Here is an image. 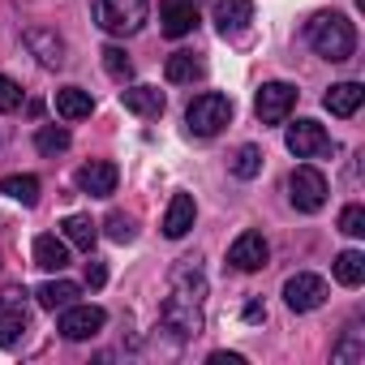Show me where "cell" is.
I'll use <instances>...</instances> for the list:
<instances>
[{"label":"cell","instance_id":"1","mask_svg":"<svg viewBox=\"0 0 365 365\" xmlns=\"http://www.w3.org/2000/svg\"><path fill=\"white\" fill-rule=\"evenodd\" d=\"M202 301H207V284H202V275H198V267H194V258H190L185 267L172 275V292H168L163 314H159L163 327L176 331L180 339L198 335V331H202Z\"/></svg>","mask_w":365,"mask_h":365},{"label":"cell","instance_id":"2","mask_svg":"<svg viewBox=\"0 0 365 365\" xmlns=\"http://www.w3.org/2000/svg\"><path fill=\"white\" fill-rule=\"evenodd\" d=\"M305 39L331 65H339V61H348L356 52V31H352V22L344 14H314L309 26H305Z\"/></svg>","mask_w":365,"mask_h":365},{"label":"cell","instance_id":"3","mask_svg":"<svg viewBox=\"0 0 365 365\" xmlns=\"http://www.w3.org/2000/svg\"><path fill=\"white\" fill-rule=\"evenodd\" d=\"M150 0H95V22L108 35H138L146 26Z\"/></svg>","mask_w":365,"mask_h":365},{"label":"cell","instance_id":"4","mask_svg":"<svg viewBox=\"0 0 365 365\" xmlns=\"http://www.w3.org/2000/svg\"><path fill=\"white\" fill-rule=\"evenodd\" d=\"M228 120H232V99H228V95H215V91L198 95V99L185 108V125H190L194 138H215Z\"/></svg>","mask_w":365,"mask_h":365},{"label":"cell","instance_id":"5","mask_svg":"<svg viewBox=\"0 0 365 365\" xmlns=\"http://www.w3.org/2000/svg\"><path fill=\"white\" fill-rule=\"evenodd\" d=\"M288 198H292V207L305 211V215L322 211V202H327V176H322L318 168L301 163V168L288 176Z\"/></svg>","mask_w":365,"mask_h":365},{"label":"cell","instance_id":"6","mask_svg":"<svg viewBox=\"0 0 365 365\" xmlns=\"http://www.w3.org/2000/svg\"><path fill=\"white\" fill-rule=\"evenodd\" d=\"M292 108H297V86H288V82H262V91L254 99V112H258L262 125H284Z\"/></svg>","mask_w":365,"mask_h":365},{"label":"cell","instance_id":"7","mask_svg":"<svg viewBox=\"0 0 365 365\" xmlns=\"http://www.w3.org/2000/svg\"><path fill=\"white\" fill-rule=\"evenodd\" d=\"M284 142H288V150L297 159H322V155H331V133L318 120H292Z\"/></svg>","mask_w":365,"mask_h":365},{"label":"cell","instance_id":"8","mask_svg":"<svg viewBox=\"0 0 365 365\" xmlns=\"http://www.w3.org/2000/svg\"><path fill=\"white\" fill-rule=\"evenodd\" d=\"M18 297H22L18 288H9L0 297V348H18L26 339V331H31V314H26V305Z\"/></svg>","mask_w":365,"mask_h":365},{"label":"cell","instance_id":"9","mask_svg":"<svg viewBox=\"0 0 365 365\" xmlns=\"http://www.w3.org/2000/svg\"><path fill=\"white\" fill-rule=\"evenodd\" d=\"M284 301H288L292 314H309V309H318V305L327 301V279L301 271V275H292V279L284 284Z\"/></svg>","mask_w":365,"mask_h":365},{"label":"cell","instance_id":"10","mask_svg":"<svg viewBox=\"0 0 365 365\" xmlns=\"http://www.w3.org/2000/svg\"><path fill=\"white\" fill-rule=\"evenodd\" d=\"M116 180H120V172H116V163H108V159H91V163H82V168L73 172V185H78L86 198H108V194H116Z\"/></svg>","mask_w":365,"mask_h":365},{"label":"cell","instance_id":"11","mask_svg":"<svg viewBox=\"0 0 365 365\" xmlns=\"http://www.w3.org/2000/svg\"><path fill=\"white\" fill-rule=\"evenodd\" d=\"M103 322H108V314H103L99 305H65L56 331H61L65 339H91V335L103 331Z\"/></svg>","mask_w":365,"mask_h":365},{"label":"cell","instance_id":"12","mask_svg":"<svg viewBox=\"0 0 365 365\" xmlns=\"http://www.w3.org/2000/svg\"><path fill=\"white\" fill-rule=\"evenodd\" d=\"M159 26L168 39H185L198 26V0H163L159 5Z\"/></svg>","mask_w":365,"mask_h":365},{"label":"cell","instance_id":"13","mask_svg":"<svg viewBox=\"0 0 365 365\" xmlns=\"http://www.w3.org/2000/svg\"><path fill=\"white\" fill-rule=\"evenodd\" d=\"M267 258H271V250H267V237H262V232H241V237L228 245V262H232L237 271H262Z\"/></svg>","mask_w":365,"mask_h":365},{"label":"cell","instance_id":"14","mask_svg":"<svg viewBox=\"0 0 365 365\" xmlns=\"http://www.w3.org/2000/svg\"><path fill=\"white\" fill-rule=\"evenodd\" d=\"M194 220H198L194 194H172V202H168V211H163V237L180 241V237L194 228Z\"/></svg>","mask_w":365,"mask_h":365},{"label":"cell","instance_id":"15","mask_svg":"<svg viewBox=\"0 0 365 365\" xmlns=\"http://www.w3.org/2000/svg\"><path fill=\"white\" fill-rule=\"evenodd\" d=\"M26 48L39 56V65H48V69H61L65 65V39L56 35V31H48V26H31L26 31Z\"/></svg>","mask_w":365,"mask_h":365},{"label":"cell","instance_id":"16","mask_svg":"<svg viewBox=\"0 0 365 365\" xmlns=\"http://www.w3.org/2000/svg\"><path fill=\"white\" fill-rule=\"evenodd\" d=\"M250 22H254V5H250V0H215V26H220L224 39L241 35Z\"/></svg>","mask_w":365,"mask_h":365},{"label":"cell","instance_id":"17","mask_svg":"<svg viewBox=\"0 0 365 365\" xmlns=\"http://www.w3.org/2000/svg\"><path fill=\"white\" fill-rule=\"evenodd\" d=\"M120 103H125V112H133L142 120L163 116V91L159 86H125L120 91Z\"/></svg>","mask_w":365,"mask_h":365},{"label":"cell","instance_id":"18","mask_svg":"<svg viewBox=\"0 0 365 365\" xmlns=\"http://www.w3.org/2000/svg\"><path fill=\"white\" fill-rule=\"evenodd\" d=\"M365 103V86L361 82H335L327 95H322V108L331 116H356V108Z\"/></svg>","mask_w":365,"mask_h":365},{"label":"cell","instance_id":"19","mask_svg":"<svg viewBox=\"0 0 365 365\" xmlns=\"http://www.w3.org/2000/svg\"><path fill=\"white\" fill-rule=\"evenodd\" d=\"M56 112H61V120H86L95 112V99L82 86H61L56 91Z\"/></svg>","mask_w":365,"mask_h":365},{"label":"cell","instance_id":"20","mask_svg":"<svg viewBox=\"0 0 365 365\" xmlns=\"http://www.w3.org/2000/svg\"><path fill=\"white\" fill-rule=\"evenodd\" d=\"M35 267H43V271H65V267H69V241H61V237H52V232L35 237Z\"/></svg>","mask_w":365,"mask_h":365},{"label":"cell","instance_id":"21","mask_svg":"<svg viewBox=\"0 0 365 365\" xmlns=\"http://www.w3.org/2000/svg\"><path fill=\"white\" fill-rule=\"evenodd\" d=\"M78 297H82V284H73V279H48V284L35 292L39 309H65V305H73Z\"/></svg>","mask_w":365,"mask_h":365},{"label":"cell","instance_id":"22","mask_svg":"<svg viewBox=\"0 0 365 365\" xmlns=\"http://www.w3.org/2000/svg\"><path fill=\"white\" fill-rule=\"evenodd\" d=\"M0 194L22 202V207H35L39 202V176L31 172H14V176H0Z\"/></svg>","mask_w":365,"mask_h":365},{"label":"cell","instance_id":"23","mask_svg":"<svg viewBox=\"0 0 365 365\" xmlns=\"http://www.w3.org/2000/svg\"><path fill=\"white\" fill-rule=\"evenodd\" d=\"M65 241L73 245V250H82V254H91L95 250V241H99V228H95V220L91 215H65Z\"/></svg>","mask_w":365,"mask_h":365},{"label":"cell","instance_id":"24","mask_svg":"<svg viewBox=\"0 0 365 365\" xmlns=\"http://www.w3.org/2000/svg\"><path fill=\"white\" fill-rule=\"evenodd\" d=\"M163 73H168V82H198L202 73H207V65L194 56V52H172L168 56V65H163Z\"/></svg>","mask_w":365,"mask_h":365},{"label":"cell","instance_id":"25","mask_svg":"<svg viewBox=\"0 0 365 365\" xmlns=\"http://www.w3.org/2000/svg\"><path fill=\"white\" fill-rule=\"evenodd\" d=\"M335 279H339L344 288L365 284V254H361V250H344V254L335 258Z\"/></svg>","mask_w":365,"mask_h":365},{"label":"cell","instance_id":"26","mask_svg":"<svg viewBox=\"0 0 365 365\" xmlns=\"http://www.w3.org/2000/svg\"><path fill=\"white\" fill-rule=\"evenodd\" d=\"M69 142H73V138H69V129H65V125H43V129L35 133V150H39V155H48V159L65 155V150H69Z\"/></svg>","mask_w":365,"mask_h":365},{"label":"cell","instance_id":"27","mask_svg":"<svg viewBox=\"0 0 365 365\" xmlns=\"http://www.w3.org/2000/svg\"><path fill=\"white\" fill-rule=\"evenodd\" d=\"M103 69L116 78V82H129L133 78V61L125 56V48H116V43H108L103 48Z\"/></svg>","mask_w":365,"mask_h":365},{"label":"cell","instance_id":"28","mask_svg":"<svg viewBox=\"0 0 365 365\" xmlns=\"http://www.w3.org/2000/svg\"><path fill=\"white\" fill-rule=\"evenodd\" d=\"M232 172H237L241 180H254V176L262 172V150H258V146H241L237 159H232Z\"/></svg>","mask_w":365,"mask_h":365},{"label":"cell","instance_id":"29","mask_svg":"<svg viewBox=\"0 0 365 365\" xmlns=\"http://www.w3.org/2000/svg\"><path fill=\"white\" fill-rule=\"evenodd\" d=\"M339 232L344 237H365V207L361 202H352V207L339 211Z\"/></svg>","mask_w":365,"mask_h":365},{"label":"cell","instance_id":"30","mask_svg":"<svg viewBox=\"0 0 365 365\" xmlns=\"http://www.w3.org/2000/svg\"><path fill=\"white\" fill-rule=\"evenodd\" d=\"M133 232H138V228H133V220H129V215H120V211H112V215H108V237H112L116 245H129V241H133Z\"/></svg>","mask_w":365,"mask_h":365},{"label":"cell","instance_id":"31","mask_svg":"<svg viewBox=\"0 0 365 365\" xmlns=\"http://www.w3.org/2000/svg\"><path fill=\"white\" fill-rule=\"evenodd\" d=\"M14 108H22V86L0 73V112H14Z\"/></svg>","mask_w":365,"mask_h":365},{"label":"cell","instance_id":"32","mask_svg":"<svg viewBox=\"0 0 365 365\" xmlns=\"http://www.w3.org/2000/svg\"><path fill=\"white\" fill-rule=\"evenodd\" d=\"M103 284H108V267L91 258V262H86V288H103Z\"/></svg>","mask_w":365,"mask_h":365},{"label":"cell","instance_id":"33","mask_svg":"<svg viewBox=\"0 0 365 365\" xmlns=\"http://www.w3.org/2000/svg\"><path fill=\"white\" fill-rule=\"evenodd\" d=\"M356 356H361V344H356V331H352V339L335 348V361H356Z\"/></svg>","mask_w":365,"mask_h":365},{"label":"cell","instance_id":"34","mask_svg":"<svg viewBox=\"0 0 365 365\" xmlns=\"http://www.w3.org/2000/svg\"><path fill=\"white\" fill-rule=\"evenodd\" d=\"M262 318H267V305L262 301H250L245 305V322H262Z\"/></svg>","mask_w":365,"mask_h":365},{"label":"cell","instance_id":"35","mask_svg":"<svg viewBox=\"0 0 365 365\" xmlns=\"http://www.w3.org/2000/svg\"><path fill=\"white\" fill-rule=\"evenodd\" d=\"M211 365H245V356H237V352H211Z\"/></svg>","mask_w":365,"mask_h":365}]
</instances>
